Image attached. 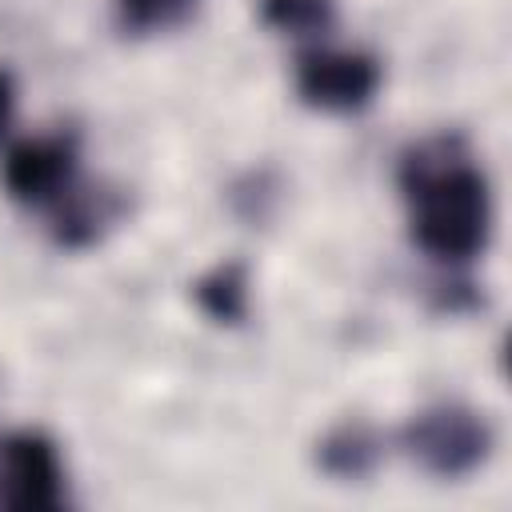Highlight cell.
Wrapping results in <instances>:
<instances>
[{"label":"cell","mask_w":512,"mask_h":512,"mask_svg":"<svg viewBox=\"0 0 512 512\" xmlns=\"http://www.w3.org/2000/svg\"><path fill=\"white\" fill-rule=\"evenodd\" d=\"M64 500L56 444L36 428L0 432V512H56Z\"/></svg>","instance_id":"3957f363"},{"label":"cell","mask_w":512,"mask_h":512,"mask_svg":"<svg viewBox=\"0 0 512 512\" xmlns=\"http://www.w3.org/2000/svg\"><path fill=\"white\" fill-rule=\"evenodd\" d=\"M380 60L356 48H304L296 56V92L320 112H360L380 88Z\"/></svg>","instance_id":"277c9868"},{"label":"cell","mask_w":512,"mask_h":512,"mask_svg":"<svg viewBox=\"0 0 512 512\" xmlns=\"http://www.w3.org/2000/svg\"><path fill=\"white\" fill-rule=\"evenodd\" d=\"M408 228L420 252L464 264L488 248L492 192L460 136H428L400 156Z\"/></svg>","instance_id":"6da1fadb"},{"label":"cell","mask_w":512,"mask_h":512,"mask_svg":"<svg viewBox=\"0 0 512 512\" xmlns=\"http://www.w3.org/2000/svg\"><path fill=\"white\" fill-rule=\"evenodd\" d=\"M260 20L284 36H324L336 20V4L332 0H260Z\"/></svg>","instance_id":"9c48e42d"},{"label":"cell","mask_w":512,"mask_h":512,"mask_svg":"<svg viewBox=\"0 0 512 512\" xmlns=\"http://www.w3.org/2000/svg\"><path fill=\"white\" fill-rule=\"evenodd\" d=\"M12 104H16V84H12V76L0 68V136H4L8 124H12Z\"/></svg>","instance_id":"8fae6325"},{"label":"cell","mask_w":512,"mask_h":512,"mask_svg":"<svg viewBox=\"0 0 512 512\" xmlns=\"http://www.w3.org/2000/svg\"><path fill=\"white\" fill-rule=\"evenodd\" d=\"M400 448L440 480H460L476 472L492 452V424L468 404L420 408L400 428Z\"/></svg>","instance_id":"7a4b0ae2"},{"label":"cell","mask_w":512,"mask_h":512,"mask_svg":"<svg viewBox=\"0 0 512 512\" xmlns=\"http://www.w3.org/2000/svg\"><path fill=\"white\" fill-rule=\"evenodd\" d=\"M120 216V196L92 188V184H72L56 204H52V236L64 248H84L100 240V232Z\"/></svg>","instance_id":"8992f818"},{"label":"cell","mask_w":512,"mask_h":512,"mask_svg":"<svg viewBox=\"0 0 512 512\" xmlns=\"http://www.w3.org/2000/svg\"><path fill=\"white\" fill-rule=\"evenodd\" d=\"M380 452V436L368 424H336L316 444V464L336 480H360L376 468Z\"/></svg>","instance_id":"52a82bcc"},{"label":"cell","mask_w":512,"mask_h":512,"mask_svg":"<svg viewBox=\"0 0 512 512\" xmlns=\"http://www.w3.org/2000/svg\"><path fill=\"white\" fill-rule=\"evenodd\" d=\"M4 188L16 204L52 208L76 184V140L72 136H32L8 148Z\"/></svg>","instance_id":"5b68a950"},{"label":"cell","mask_w":512,"mask_h":512,"mask_svg":"<svg viewBox=\"0 0 512 512\" xmlns=\"http://www.w3.org/2000/svg\"><path fill=\"white\" fill-rule=\"evenodd\" d=\"M120 4V16H124V24L128 28H164L168 20H176L192 0H116Z\"/></svg>","instance_id":"30bf717a"},{"label":"cell","mask_w":512,"mask_h":512,"mask_svg":"<svg viewBox=\"0 0 512 512\" xmlns=\"http://www.w3.org/2000/svg\"><path fill=\"white\" fill-rule=\"evenodd\" d=\"M192 296L204 316L216 324H240L248 316V272L240 260H224L192 284Z\"/></svg>","instance_id":"ba28073f"}]
</instances>
